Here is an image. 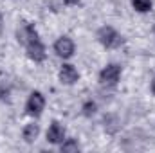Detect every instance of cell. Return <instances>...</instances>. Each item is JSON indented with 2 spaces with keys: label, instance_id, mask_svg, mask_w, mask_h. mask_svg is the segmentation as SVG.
Here are the masks:
<instances>
[{
  "label": "cell",
  "instance_id": "cell-6",
  "mask_svg": "<svg viewBox=\"0 0 155 153\" xmlns=\"http://www.w3.org/2000/svg\"><path fill=\"white\" fill-rule=\"evenodd\" d=\"M63 141H65V128L58 121H54L49 126V130H47V142H51V144H61Z\"/></svg>",
  "mask_w": 155,
  "mask_h": 153
},
{
  "label": "cell",
  "instance_id": "cell-8",
  "mask_svg": "<svg viewBox=\"0 0 155 153\" xmlns=\"http://www.w3.org/2000/svg\"><path fill=\"white\" fill-rule=\"evenodd\" d=\"M38 133H40V128H38V124H35V122L27 124V126L24 128V132H22V135H24L25 142H35V141H36V137H38Z\"/></svg>",
  "mask_w": 155,
  "mask_h": 153
},
{
  "label": "cell",
  "instance_id": "cell-10",
  "mask_svg": "<svg viewBox=\"0 0 155 153\" xmlns=\"http://www.w3.org/2000/svg\"><path fill=\"white\" fill-rule=\"evenodd\" d=\"M78 150H79V146H78V142L74 139H65L61 142V151L71 153V151H78Z\"/></svg>",
  "mask_w": 155,
  "mask_h": 153
},
{
  "label": "cell",
  "instance_id": "cell-12",
  "mask_svg": "<svg viewBox=\"0 0 155 153\" xmlns=\"http://www.w3.org/2000/svg\"><path fill=\"white\" fill-rule=\"evenodd\" d=\"M65 4L67 5H76V4H79V0H65Z\"/></svg>",
  "mask_w": 155,
  "mask_h": 153
},
{
  "label": "cell",
  "instance_id": "cell-4",
  "mask_svg": "<svg viewBox=\"0 0 155 153\" xmlns=\"http://www.w3.org/2000/svg\"><path fill=\"white\" fill-rule=\"evenodd\" d=\"M43 108H45V97H43V94L41 92H33L29 96L27 103H25V112L31 117H38V115H41Z\"/></svg>",
  "mask_w": 155,
  "mask_h": 153
},
{
  "label": "cell",
  "instance_id": "cell-3",
  "mask_svg": "<svg viewBox=\"0 0 155 153\" xmlns=\"http://www.w3.org/2000/svg\"><path fill=\"white\" fill-rule=\"evenodd\" d=\"M121 79V67L117 63L107 65L101 72H99V83L105 86H116Z\"/></svg>",
  "mask_w": 155,
  "mask_h": 153
},
{
  "label": "cell",
  "instance_id": "cell-9",
  "mask_svg": "<svg viewBox=\"0 0 155 153\" xmlns=\"http://www.w3.org/2000/svg\"><path fill=\"white\" fill-rule=\"evenodd\" d=\"M132 5L139 13H148L152 9V0H132Z\"/></svg>",
  "mask_w": 155,
  "mask_h": 153
},
{
  "label": "cell",
  "instance_id": "cell-13",
  "mask_svg": "<svg viewBox=\"0 0 155 153\" xmlns=\"http://www.w3.org/2000/svg\"><path fill=\"white\" fill-rule=\"evenodd\" d=\"M152 94L155 96V77H153V81H152Z\"/></svg>",
  "mask_w": 155,
  "mask_h": 153
},
{
  "label": "cell",
  "instance_id": "cell-5",
  "mask_svg": "<svg viewBox=\"0 0 155 153\" xmlns=\"http://www.w3.org/2000/svg\"><path fill=\"white\" fill-rule=\"evenodd\" d=\"M74 50H76V45H74V41L69 36H61V38L56 40V43H54V52L60 58H63V60H69L74 54Z\"/></svg>",
  "mask_w": 155,
  "mask_h": 153
},
{
  "label": "cell",
  "instance_id": "cell-1",
  "mask_svg": "<svg viewBox=\"0 0 155 153\" xmlns=\"http://www.w3.org/2000/svg\"><path fill=\"white\" fill-rule=\"evenodd\" d=\"M18 41L22 45H25V50H27V56L33 60V61H43L45 60V45L41 43V40L38 36V31L35 29V25L24 22L22 27L18 29Z\"/></svg>",
  "mask_w": 155,
  "mask_h": 153
},
{
  "label": "cell",
  "instance_id": "cell-2",
  "mask_svg": "<svg viewBox=\"0 0 155 153\" xmlns=\"http://www.w3.org/2000/svg\"><path fill=\"white\" fill-rule=\"evenodd\" d=\"M97 40L107 49H116V47H119L123 43V36L110 25H105V27H101L97 31Z\"/></svg>",
  "mask_w": 155,
  "mask_h": 153
},
{
  "label": "cell",
  "instance_id": "cell-11",
  "mask_svg": "<svg viewBox=\"0 0 155 153\" xmlns=\"http://www.w3.org/2000/svg\"><path fill=\"white\" fill-rule=\"evenodd\" d=\"M94 112H96V103L88 101V103H85V105H83V114H85V115H92Z\"/></svg>",
  "mask_w": 155,
  "mask_h": 153
},
{
  "label": "cell",
  "instance_id": "cell-7",
  "mask_svg": "<svg viewBox=\"0 0 155 153\" xmlns=\"http://www.w3.org/2000/svg\"><path fill=\"white\" fill-rule=\"evenodd\" d=\"M58 76H60V81H61L63 85H74L78 79H79L78 70L74 69V65H71V63H63Z\"/></svg>",
  "mask_w": 155,
  "mask_h": 153
}]
</instances>
